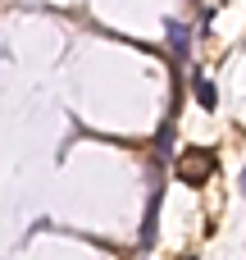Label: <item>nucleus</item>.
<instances>
[{
	"label": "nucleus",
	"mask_w": 246,
	"mask_h": 260,
	"mask_svg": "<svg viewBox=\"0 0 246 260\" xmlns=\"http://www.w3.org/2000/svg\"><path fill=\"white\" fill-rule=\"evenodd\" d=\"M192 96H196L201 110H215V105H219V91H215V82H210L205 73H192Z\"/></svg>",
	"instance_id": "nucleus-2"
},
{
	"label": "nucleus",
	"mask_w": 246,
	"mask_h": 260,
	"mask_svg": "<svg viewBox=\"0 0 246 260\" xmlns=\"http://www.w3.org/2000/svg\"><path fill=\"white\" fill-rule=\"evenodd\" d=\"M183 260H196V256H183Z\"/></svg>",
	"instance_id": "nucleus-6"
},
{
	"label": "nucleus",
	"mask_w": 246,
	"mask_h": 260,
	"mask_svg": "<svg viewBox=\"0 0 246 260\" xmlns=\"http://www.w3.org/2000/svg\"><path fill=\"white\" fill-rule=\"evenodd\" d=\"M164 32H169V46H173V55H178V59H187V46H192V37H187V23L169 18V23H164Z\"/></svg>",
	"instance_id": "nucleus-4"
},
{
	"label": "nucleus",
	"mask_w": 246,
	"mask_h": 260,
	"mask_svg": "<svg viewBox=\"0 0 246 260\" xmlns=\"http://www.w3.org/2000/svg\"><path fill=\"white\" fill-rule=\"evenodd\" d=\"M155 219H160V187L146 197V219H142V251L155 242Z\"/></svg>",
	"instance_id": "nucleus-3"
},
{
	"label": "nucleus",
	"mask_w": 246,
	"mask_h": 260,
	"mask_svg": "<svg viewBox=\"0 0 246 260\" xmlns=\"http://www.w3.org/2000/svg\"><path fill=\"white\" fill-rule=\"evenodd\" d=\"M173 174H178V183L201 187V183L215 174V155H210V151H183V155H178V165H173Z\"/></svg>",
	"instance_id": "nucleus-1"
},
{
	"label": "nucleus",
	"mask_w": 246,
	"mask_h": 260,
	"mask_svg": "<svg viewBox=\"0 0 246 260\" xmlns=\"http://www.w3.org/2000/svg\"><path fill=\"white\" fill-rule=\"evenodd\" d=\"M242 197H246V169H242Z\"/></svg>",
	"instance_id": "nucleus-5"
}]
</instances>
